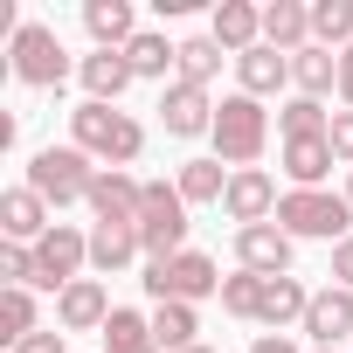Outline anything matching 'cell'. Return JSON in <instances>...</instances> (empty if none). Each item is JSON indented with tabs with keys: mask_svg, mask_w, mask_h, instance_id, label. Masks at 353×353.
Segmentation results:
<instances>
[{
	"mask_svg": "<svg viewBox=\"0 0 353 353\" xmlns=\"http://www.w3.org/2000/svg\"><path fill=\"white\" fill-rule=\"evenodd\" d=\"M70 132H77V145L90 152V159H104V166H132L139 152H145V125L132 118V111H118V104H77L70 111Z\"/></svg>",
	"mask_w": 353,
	"mask_h": 353,
	"instance_id": "obj_1",
	"label": "cell"
},
{
	"mask_svg": "<svg viewBox=\"0 0 353 353\" xmlns=\"http://www.w3.org/2000/svg\"><path fill=\"white\" fill-rule=\"evenodd\" d=\"M215 159L229 166V173H243V166H256L263 159V145H270V111H263V97H222L215 104Z\"/></svg>",
	"mask_w": 353,
	"mask_h": 353,
	"instance_id": "obj_2",
	"label": "cell"
},
{
	"mask_svg": "<svg viewBox=\"0 0 353 353\" xmlns=\"http://www.w3.org/2000/svg\"><path fill=\"white\" fill-rule=\"evenodd\" d=\"M277 229L298 243V236H319V243H346L353 236V201L346 194H325V188H291L277 201Z\"/></svg>",
	"mask_w": 353,
	"mask_h": 353,
	"instance_id": "obj_3",
	"label": "cell"
},
{
	"mask_svg": "<svg viewBox=\"0 0 353 353\" xmlns=\"http://www.w3.org/2000/svg\"><path fill=\"white\" fill-rule=\"evenodd\" d=\"M139 284L152 291V305H201V298H222V270H215V256H201V250H181V256H166V263H145Z\"/></svg>",
	"mask_w": 353,
	"mask_h": 353,
	"instance_id": "obj_4",
	"label": "cell"
},
{
	"mask_svg": "<svg viewBox=\"0 0 353 353\" xmlns=\"http://www.w3.org/2000/svg\"><path fill=\"white\" fill-rule=\"evenodd\" d=\"M90 181H97V166L83 145H42L28 159V188L49 201V208H70V201H90Z\"/></svg>",
	"mask_w": 353,
	"mask_h": 353,
	"instance_id": "obj_5",
	"label": "cell"
},
{
	"mask_svg": "<svg viewBox=\"0 0 353 353\" xmlns=\"http://www.w3.org/2000/svg\"><path fill=\"white\" fill-rule=\"evenodd\" d=\"M139 243H145V263H166V256L188 250V201H181V188L145 181V201H139Z\"/></svg>",
	"mask_w": 353,
	"mask_h": 353,
	"instance_id": "obj_6",
	"label": "cell"
},
{
	"mask_svg": "<svg viewBox=\"0 0 353 353\" xmlns=\"http://www.w3.org/2000/svg\"><path fill=\"white\" fill-rule=\"evenodd\" d=\"M14 77H21L28 90H63L70 56H63L56 28H42V21H21V28H14Z\"/></svg>",
	"mask_w": 353,
	"mask_h": 353,
	"instance_id": "obj_7",
	"label": "cell"
},
{
	"mask_svg": "<svg viewBox=\"0 0 353 353\" xmlns=\"http://www.w3.org/2000/svg\"><path fill=\"white\" fill-rule=\"evenodd\" d=\"M83 263H90V236H83V229H70V222H56V229L35 243V284H42V291H56V298L83 277Z\"/></svg>",
	"mask_w": 353,
	"mask_h": 353,
	"instance_id": "obj_8",
	"label": "cell"
},
{
	"mask_svg": "<svg viewBox=\"0 0 353 353\" xmlns=\"http://www.w3.org/2000/svg\"><path fill=\"white\" fill-rule=\"evenodd\" d=\"M277 181L263 166H243V173H229V194H222V208H229V222L236 229H256V222H277Z\"/></svg>",
	"mask_w": 353,
	"mask_h": 353,
	"instance_id": "obj_9",
	"label": "cell"
},
{
	"mask_svg": "<svg viewBox=\"0 0 353 353\" xmlns=\"http://www.w3.org/2000/svg\"><path fill=\"white\" fill-rule=\"evenodd\" d=\"M139 201H145V181H132L125 166H97V181H90V215L97 222H132L139 229Z\"/></svg>",
	"mask_w": 353,
	"mask_h": 353,
	"instance_id": "obj_10",
	"label": "cell"
},
{
	"mask_svg": "<svg viewBox=\"0 0 353 353\" xmlns=\"http://www.w3.org/2000/svg\"><path fill=\"white\" fill-rule=\"evenodd\" d=\"M236 256H243V270H256V277H291V236H284L277 222L236 229Z\"/></svg>",
	"mask_w": 353,
	"mask_h": 353,
	"instance_id": "obj_11",
	"label": "cell"
},
{
	"mask_svg": "<svg viewBox=\"0 0 353 353\" xmlns=\"http://www.w3.org/2000/svg\"><path fill=\"white\" fill-rule=\"evenodd\" d=\"M111 312H118V305H111V291H104L97 277H77V284L56 298L63 332H104V325H111Z\"/></svg>",
	"mask_w": 353,
	"mask_h": 353,
	"instance_id": "obj_12",
	"label": "cell"
},
{
	"mask_svg": "<svg viewBox=\"0 0 353 353\" xmlns=\"http://www.w3.org/2000/svg\"><path fill=\"white\" fill-rule=\"evenodd\" d=\"M159 125H166L173 139H201V132H215V104H208V90H194V83H166V97H159Z\"/></svg>",
	"mask_w": 353,
	"mask_h": 353,
	"instance_id": "obj_13",
	"label": "cell"
},
{
	"mask_svg": "<svg viewBox=\"0 0 353 353\" xmlns=\"http://www.w3.org/2000/svg\"><path fill=\"white\" fill-rule=\"evenodd\" d=\"M49 229H56V215H49V201L35 188H8L0 194V236L8 243H42Z\"/></svg>",
	"mask_w": 353,
	"mask_h": 353,
	"instance_id": "obj_14",
	"label": "cell"
},
{
	"mask_svg": "<svg viewBox=\"0 0 353 353\" xmlns=\"http://www.w3.org/2000/svg\"><path fill=\"white\" fill-rule=\"evenodd\" d=\"M208 35H215L229 56H250V49L263 42V8H250V0H215V21H208Z\"/></svg>",
	"mask_w": 353,
	"mask_h": 353,
	"instance_id": "obj_15",
	"label": "cell"
},
{
	"mask_svg": "<svg viewBox=\"0 0 353 353\" xmlns=\"http://www.w3.org/2000/svg\"><path fill=\"white\" fill-rule=\"evenodd\" d=\"M305 332H312V346H339V339L353 332V291H346V284H332V291H312Z\"/></svg>",
	"mask_w": 353,
	"mask_h": 353,
	"instance_id": "obj_16",
	"label": "cell"
},
{
	"mask_svg": "<svg viewBox=\"0 0 353 353\" xmlns=\"http://www.w3.org/2000/svg\"><path fill=\"white\" fill-rule=\"evenodd\" d=\"M77 77H83L90 104H118V97L132 90V63H125V49H97V56H83Z\"/></svg>",
	"mask_w": 353,
	"mask_h": 353,
	"instance_id": "obj_17",
	"label": "cell"
},
{
	"mask_svg": "<svg viewBox=\"0 0 353 353\" xmlns=\"http://www.w3.org/2000/svg\"><path fill=\"white\" fill-rule=\"evenodd\" d=\"M83 28L97 49H132L139 14H132V0H83Z\"/></svg>",
	"mask_w": 353,
	"mask_h": 353,
	"instance_id": "obj_18",
	"label": "cell"
},
{
	"mask_svg": "<svg viewBox=\"0 0 353 353\" xmlns=\"http://www.w3.org/2000/svg\"><path fill=\"white\" fill-rule=\"evenodd\" d=\"M263 42L284 49V56L312 49V8H305V0H270V8H263Z\"/></svg>",
	"mask_w": 353,
	"mask_h": 353,
	"instance_id": "obj_19",
	"label": "cell"
},
{
	"mask_svg": "<svg viewBox=\"0 0 353 353\" xmlns=\"http://www.w3.org/2000/svg\"><path fill=\"white\" fill-rule=\"evenodd\" d=\"M236 77H243V97H270V90L291 83V56L270 49V42H256L250 56H236Z\"/></svg>",
	"mask_w": 353,
	"mask_h": 353,
	"instance_id": "obj_20",
	"label": "cell"
},
{
	"mask_svg": "<svg viewBox=\"0 0 353 353\" xmlns=\"http://www.w3.org/2000/svg\"><path fill=\"white\" fill-rule=\"evenodd\" d=\"M139 250H145V243H139L132 222H97V229H90V270H97V277H118Z\"/></svg>",
	"mask_w": 353,
	"mask_h": 353,
	"instance_id": "obj_21",
	"label": "cell"
},
{
	"mask_svg": "<svg viewBox=\"0 0 353 353\" xmlns=\"http://www.w3.org/2000/svg\"><path fill=\"white\" fill-rule=\"evenodd\" d=\"M305 312H312V291H305L298 277H263V305H256V325H270V332H284L291 319L305 325Z\"/></svg>",
	"mask_w": 353,
	"mask_h": 353,
	"instance_id": "obj_22",
	"label": "cell"
},
{
	"mask_svg": "<svg viewBox=\"0 0 353 353\" xmlns=\"http://www.w3.org/2000/svg\"><path fill=\"white\" fill-rule=\"evenodd\" d=\"M332 139H284V173H291V188H319L325 173H332Z\"/></svg>",
	"mask_w": 353,
	"mask_h": 353,
	"instance_id": "obj_23",
	"label": "cell"
},
{
	"mask_svg": "<svg viewBox=\"0 0 353 353\" xmlns=\"http://www.w3.org/2000/svg\"><path fill=\"white\" fill-rule=\"evenodd\" d=\"M125 63H132V77H159L166 83V70H181V42H166L159 28H139L132 49H125Z\"/></svg>",
	"mask_w": 353,
	"mask_h": 353,
	"instance_id": "obj_24",
	"label": "cell"
},
{
	"mask_svg": "<svg viewBox=\"0 0 353 353\" xmlns=\"http://www.w3.org/2000/svg\"><path fill=\"white\" fill-rule=\"evenodd\" d=\"M291 83H298V97H325V90L339 83V56L319 49V42L298 49V56H291Z\"/></svg>",
	"mask_w": 353,
	"mask_h": 353,
	"instance_id": "obj_25",
	"label": "cell"
},
{
	"mask_svg": "<svg viewBox=\"0 0 353 353\" xmlns=\"http://www.w3.org/2000/svg\"><path fill=\"white\" fill-rule=\"evenodd\" d=\"M201 319H194V305H159L152 312V339H159V353H194L201 339Z\"/></svg>",
	"mask_w": 353,
	"mask_h": 353,
	"instance_id": "obj_26",
	"label": "cell"
},
{
	"mask_svg": "<svg viewBox=\"0 0 353 353\" xmlns=\"http://www.w3.org/2000/svg\"><path fill=\"white\" fill-rule=\"evenodd\" d=\"M222 42L215 35H194V42H181V70H173V83H194V90H208L215 83V70H222Z\"/></svg>",
	"mask_w": 353,
	"mask_h": 353,
	"instance_id": "obj_27",
	"label": "cell"
},
{
	"mask_svg": "<svg viewBox=\"0 0 353 353\" xmlns=\"http://www.w3.org/2000/svg\"><path fill=\"white\" fill-rule=\"evenodd\" d=\"M173 188H181L188 208H194V201H222V194H229V166H222V159H188Z\"/></svg>",
	"mask_w": 353,
	"mask_h": 353,
	"instance_id": "obj_28",
	"label": "cell"
},
{
	"mask_svg": "<svg viewBox=\"0 0 353 353\" xmlns=\"http://www.w3.org/2000/svg\"><path fill=\"white\" fill-rule=\"evenodd\" d=\"M312 42L319 49H353V0H312Z\"/></svg>",
	"mask_w": 353,
	"mask_h": 353,
	"instance_id": "obj_29",
	"label": "cell"
},
{
	"mask_svg": "<svg viewBox=\"0 0 353 353\" xmlns=\"http://www.w3.org/2000/svg\"><path fill=\"white\" fill-rule=\"evenodd\" d=\"M104 353H159V339H152V319H139V312H111V325H104Z\"/></svg>",
	"mask_w": 353,
	"mask_h": 353,
	"instance_id": "obj_30",
	"label": "cell"
},
{
	"mask_svg": "<svg viewBox=\"0 0 353 353\" xmlns=\"http://www.w3.org/2000/svg\"><path fill=\"white\" fill-rule=\"evenodd\" d=\"M277 132H284V139H325V132H332V111H325L319 97H291V104L277 111Z\"/></svg>",
	"mask_w": 353,
	"mask_h": 353,
	"instance_id": "obj_31",
	"label": "cell"
},
{
	"mask_svg": "<svg viewBox=\"0 0 353 353\" xmlns=\"http://www.w3.org/2000/svg\"><path fill=\"white\" fill-rule=\"evenodd\" d=\"M28 332H42L35 325V291H0V339L21 346Z\"/></svg>",
	"mask_w": 353,
	"mask_h": 353,
	"instance_id": "obj_32",
	"label": "cell"
},
{
	"mask_svg": "<svg viewBox=\"0 0 353 353\" xmlns=\"http://www.w3.org/2000/svg\"><path fill=\"white\" fill-rule=\"evenodd\" d=\"M256 305H263V277H256V270L222 277V312H229V319H256Z\"/></svg>",
	"mask_w": 353,
	"mask_h": 353,
	"instance_id": "obj_33",
	"label": "cell"
},
{
	"mask_svg": "<svg viewBox=\"0 0 353 353\" xmlns=\"http://www.w3.org/2000/svg\"><path fill=\"white\" fill-rule=\"evenodd\" d=\"M0 277H8V291H28L35 284V243H0Z\"/></svg>",
	"mask_w": 353,
	"mask_h": 353,
	"instance_id": "obj_34",
	"label": "cell"
},
{
	"mask_svg": "<svg viewBox=\"0 0 353 353\" xmlns=\"http://www.w3.org/2000/svg\"><path fill=\"white\" fill-rule=\"evenodd\" d=\"M325 139H332V159L353 166V111H332V132H325Z\"/></svg>",
	"mask_w": 353,
	"mask_h": 353,
	"instance_id": "obj_35",
	"label": "cell"
},
{
	"mask_svg": "<svg viewBox=\"0 0 353 353\" xmlns=\"http://www.w3.org/2000/svg\"><path fill=\"white\" fill-rule=\"evenodd\" d=\"M332 284H346V291H353V236H346V243H332Z\"/></svg>",
	"mask_w": 353,
	"mask_h": 353,
	"instance_id": "obj_36",
	"label": "cell"
},
{
	"mask_svg": "<svg viewBox=\"0 0 353 353\" xmlns=\"http://www.w3.org/2000/svg\"><path fill=\"white\" fill-rule=\"evenodd\" d=\"M14 353H70V346H63V332H28Z\"/></svg>",
	"mask_w": 353,
	"mask_h": 353,
	"instance_id": "obj_37",
	"label": "cell"
},
{
	"mask_svg": "<svg viewBox=\"0 0 353 353\" xmlns=\"http://www.w3.org/2000/svg\"><path fill=\"white\" fill-rule=\"evenodd\" d=\"M339 97H346V111H353V49H339Z\"/></svg>",
	"mask_w": 353,
	"mask_h": 353,
	"instance_id": "obj_38",
	"label": "cell"
},
{
	"mask_svg": "<svg viewBox=\"0 0 353 353\" xmlns=\"http://www.w3.org/2000/svg\"><path fill=\"white\" fill-rule=\"evenodd\" d=\"M250 353H298V346H291V339H284V332H263V339H256V346H250Z\"/></svg>",
	"mask_w": 353,
	"mask_h": 353,
	"instance_id": "obj_39",
	"label": "cell"
},
{
	"mask_svg": "<svg viewBox=\"0 0 353 353\" xmlns=\"http://www.w3.org/2000/svg\"><path fill=\"white\" fill-rule=\"evenodd\" d=\"M346 201H353V173H346Z\"/></svg>",
	"mask_w": 353,
	"mask_h": 353,
	"instance_id": "obj_40",
	"label": "cell"
},
{
	"mask_svg": "<svg viewBox=\"0 0 353 353\" xmlns=\"http://www.w3.org/2000/svg\"><path fill=\"white\" fill-rule=\"evenodd\" d=\"M312 353H339V346H312Z\"/></svg>",
	"mask_w": 353,
	"mask_h": 353,
	"instance_id": "obj_41",
	"label": "cell"
},
{
	"mask_svg": "<svg viewBox=\"0 0 353 353\" xmlns=\"http://www.w3.org/2000/svg\"><path fill=\"white\" fill-rule=\"evenodd\" d=\"M194 353H215V346H194Z\"/></svg>",
	"mask_w": 353,
	"mask_h": 353,
	"instance_id": "obj_42",
	"label": "cell"
}]
</instances>
